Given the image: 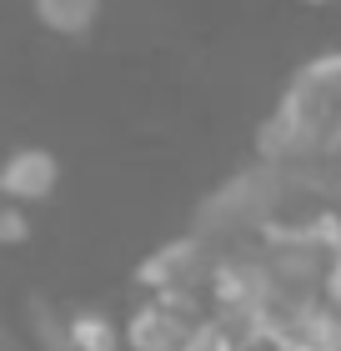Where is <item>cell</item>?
Here are the masks:
<instances>
[{
    "label": "cell",
    "mask_w": 341,
    "mask_h": 351,
    "mask_svg": "<svg viewBox=\"0 0 341 351\" xmlns=\"http://www.w3.org/2000/svg\"><path fill=\"white\" fill-rule=\"evenodd\" d=\"M191 236L236 266L256 346L341 351V216L296 196L266 166L221 181L191 216Z\"/></svg>",
    "instance_id": "obj_1"
},
{
    "label": "cell",
    "mask_w": 341,
    "mask_h": 351,
    "mask_svg": "<svg viewBox=\"0 0 341 351\" xmlns=\"http://www.w3.org/2000/svg\"><path fill=\"white\" fill-rule=\"evenodd\" d=\"M121 337L126 351H251L256 322L236 266L181 231L136 266V306Z\"/></svg>",
    "instance_id": "obj_2"
},
{
    "label": "cell",
    "mask_w": 341,
    "mask_h": 351,
    "mask_svg": "<svg viewBox=\"0 0 341 351\" xmlns=\"http://www.w3.org/2000/svg\"><path fill=\"white\" fill-rule=\"evenodd\" d=\"M256 166L341 216V51L301 60L256 131Z\"/></svg>",
    "instance_id": "obj_3"
},
{
    "label": "cell",
    "mask_w": 341,
    "mask_h": 351,
    "mask_svg": "<svg viewBox=\"0 0 341 351\" xmlns=\"http://www.w3.org/2000/svg\"><path fill=\"white\" fill-rule=\"evenodd\" d=\"M56 186H60V161H56V151H45V146H15L5 161H0V206L30 211V206L51 201Z\"/></svg>",
    "instance_id": "obj_4"
},
{
    "label": "cell",
    "mask_w": 341,
    "mask_h": 351,
    "mask_svg": "<svg viewBox=\"0 0 341 351\" xmlns=\"http://www.w3.org/2000/svg\"><path fill=\"white\" fill-rule=\"evenodd\" d=\"M106 0H30V15L60 40H86L101 25Z\"/></svg>",
    "instance_id": "obj_5"
},
{
    "label": "cell",
    "mask_w": 341,
    "mask_h": 351,
    "mask_svg": "<svg viewBox=\"0 0 341 351\" xmlns=\"http://www.w3.org/2000/svg\"><path fill=\"white\" fill-rule=\"evenodd\" d=\"M121 326L101 311H71V351H121Z\"/></svg>",
    "instance_id": "obj_6"
},
{
    "label": "cell",
    "mask_w": 341,
    "mask_h": 351,
    "mask_svg": "<svg viewBox=\"0 0 341 351\" xmlns=\"http://www.w3.org/2000/svg\"><path fill=\"white\" fill-rule=\"evenodd\" d=\"M311 5H331V0H311Z\"/></svg>",
    "instance_id": "obj_7"
}]
</instances>
